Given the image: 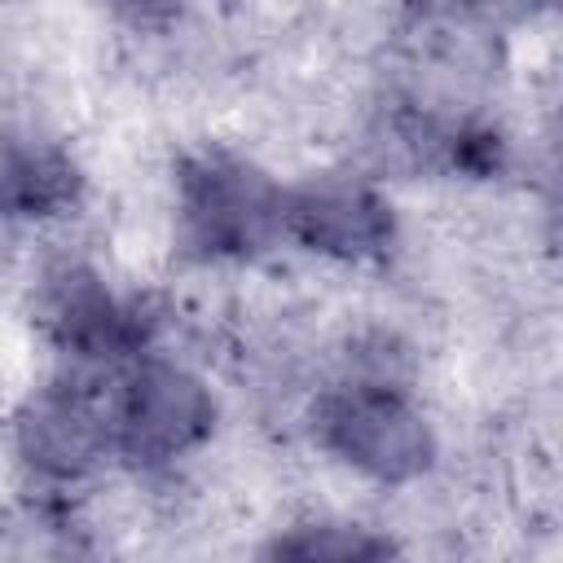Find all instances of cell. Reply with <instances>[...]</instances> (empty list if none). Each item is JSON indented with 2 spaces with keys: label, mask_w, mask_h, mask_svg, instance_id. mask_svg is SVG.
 <instances>
[{
  "label": "cell",
  "mask_w": 563,
  "mask_h": 563,
  "mask_svg": "<svg viewBox=\"0 0 563 563\" xmlns=\"http://www.w3.org/2000/svg\"><path fill=\"white\" fill-rule=\"evenodd\" d=\"M172 233L198 264H246L286 242V185L229 145H198L172 172Z\"/></svg>",
  "instance_id": "1"
},
{
  "label": "cell",
  "mask_w": 563,
  "mask_h": 563,
  "mask_svg": "<svg viewBox=\"0 0 563 563\" xmlns=\"http://www.w3.org/2000/svg\"><path fill=\"white\" fill-rule=\"evenodd\" d=\"M317 444L374 484H413L435 466V431L405 383L339 374L312 400Z\"/></svg>",
  "instance_id": "2"
},
{
  "label": "cell",
  "mask_w": 563,
  "mask_h": 563,
  "mask_svg": "<svg viewBox=\"0 0 563 563\" xmlns=\"http://www.w3.org/2000/svg\"><path fill=\"white\" fill-rule=\"evenodd\" d=\"M110 453L132 466H172L202 449L216 431V396L185 361L141 352L110 369L106 387Z\"/></svg>",
  "instance_id": "3"
},
{
  "label": "cell",
  "mask_w": 563,
  "mask_h": 563,
  "mask_svg": "<svg viewBox=\"0 0 563 563\" xmlns=\"http://www.w3.org/2000/svg\"><path fill=\"white\" fill-rule=\"evenodd\" d=\"M35 321L44 339L79 369H119L150 352L154 317L141 299L119 295L88 264H57L35 290Z\"/></svg>",
  "instance_id": "4"
},
{
  "label": "cell",
  "mask_w": 563,
  "mask_h": 563,
  "mask_svg": "<svg viewBox=\"0 0 563 563\" xmlns=\"http://www.w3.org/2000/svg\"><path fill=\"white\" fill-rule=\"evenodd\" d=\"M286 242L334 264H369L396 242V207L369 176L312 172L286 185Z\"/></svg>",
  "instance_id": "5"
},
{
  "label": "cell",
  "mask_w": 563,
  "mask_h": 563,
  "mask_svg": "<svg viewBox=\"0 0 563 563\" xmlns=\"http://www.w3.org/2000/svg\"><path fill=\"white\" fill-rule=\"evenodd\" d=\"M18 453L22 462L53 484L84 479L110 457L106 391L84 378H57L40 387L18 413Z\"/></svg>",
  "instance_id": "6"
},
{
  "label": "cell",
  "mask_w": 563,
  "mask_h": 563,
  "mask_svg": "<svg viewBox=\"0 0 563 563\" xmlns=\"http://www.w3.org/2000/svg\"><path fill=\"white\" fill-rule=\"evenodd\" d=\"M84 176L75 154L44 132H9L0 141V216L53 220L79 202Z\"/></svg>",
  "instance_id": "7"
},
{
  "label": "cell",
  "mask_w": 563,
  "mask_h": 563,
  "mask_svg": "<svg viewBox=\"0 0 563 563\" xmlns=\"http://www.w3.org/2000/svg\"><path fill=\"white\" fill-rule=\"evenodd\" d=\"M396 545L387 537H374L361 523H343V519H317V523H299L286 537H277L268 545V554H286V559H378L391 554Z\"/></svg>",
  "instance_id": "8"
},
{
  "label": "cell",
  "mask_w": 563,
  "mask_h": 563,
  "mask_svg": "<svg viewBox=\"0 0 563 563\" xmlns=\"http://www.w3.org/2000/svg\"><path fill=\"white\" fill-rule=\"evenodd\" d=\"M418 4L444 26H493L532 13L537 0H418Z\"/></svg>",
  "instance_id": "9"
},
{
  "label": "cell",
  "mask_w": 563,
  "mask_h": 563,
  "mask_svg": "<svg viewBox=\"0 0 563 563\" xmlns=\"http://www.w3.org/2000/svg\"><path fill=\"white\" fill-rule=\"evenodd\" d=\"M128 18H163V13H172V4L176 0H114Z\"/></svg>",
  "instance_id": "10"
}]
</instances>
